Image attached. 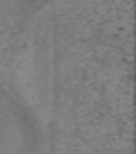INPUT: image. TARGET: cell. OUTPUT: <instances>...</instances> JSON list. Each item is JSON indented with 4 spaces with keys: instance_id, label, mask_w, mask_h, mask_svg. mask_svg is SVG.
<instances>
[{
    "instance_id": "1",
    "label": "cell",
    "mask_w": 136,
    "mask_h": 154,
    "mask_svg": "<svg viewBox=\"0 0 136 154\" xmlns=\"http://www.w3.org/2000/svg\"><path fill=\"white\" fill-rule=\"evenodd\" d=\"M52 27H50V18L41 16L39 23L34 25V32L29 34L27 43L20 54V82L23 88L34 97L36 102L45 104L50 97V88H52Z\"/></svg>"
}]
</instances>
